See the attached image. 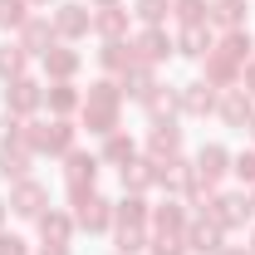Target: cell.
Instances as JSON below:
<instances>
[{"label":"cell","mask_w":255,"mask_h":255,"mask_svg":"<svg viewBox=\"0 0 255 255\" xmlns=\"http://www.w3.org/2000/svg\"><path fill=\"white\" fill-rule=\"evenodd\" d=\"M84 128L94 132V137H108V132H118V113H123V89H118V79H94L89 84V94H84Z\"/></svg>","instance_id":"1"},{"label":"cell","mask_w":255,"mask_h":255,"mask_svg":"<svg viewBox=\"0 0 255 255\" xmlns=\"http://www.w3.org/2000/svg\"><path fill=\"white\" fill-rule=\"evenodd\" d=\"M196 216H206V221H216L221 231H236V226H246L255 216L251 211V191H206L201 201H196Z\"/></svg>","instance_id":"2"},{"label":"cell","mask_w":255,"mask_h":255,"mask_svg":"<svg viewBox=\"0 0 255 255\" xmlns=\"http://www.w3.org/2000/svg\"><path fill=\"white\" fill-rule=\"evenodd\" d=\"M69 216H74V226L79 231H89V236H103V231H113V201L108 196H98L94 191H69Z\"/></svg>","instance_id":"3"},{"label":"cell","mask_w":255,"mask_h":255,"mask_svg":"<svg viewBox=\"0 0 255 255\" xmlns=\"http://www.w3.org/2000/svg\"><path fill=\"white\" fill-rule=\"evenodd\" d=\"M0 98H5V113H15V118H34V113L44 108V84L30 79V74H20V79H10V84L0 89Z\"/></svg>","instance_id":"4"},{"label":"cell","mask_w":255,"mask_h":255,"mask_svg":"<svg viewBox=\"0 0 255 255\" xmlns=\"http://www.w3.org/2000/svg\"><path fill=\"white\" fill-rule=\"evenodd\" d=\"M20 221H39L44 211H49V191H44V182H34V177H25V182H10V201H5Z\"/></svg>","instance_id":"5"},{"label":"cell","mask_w":255,"mask_h":255,"mask_svg":"<svg viewBox=\"0 0 255 255\" xmlns=\"http://www.w3.org/2000/svg\"><path fill=\"white\" fill-rule=\"evenodd\" d=\"M128 44H132L137 64H147V69H157L162 59H172V54H177V44L167 39V30H162V25H142V30L132 34Z\"/></svg>","instance_id":"6"},{"label":"cell","mask_w":255,"mask_h":255,"mask_svg":"<svg viewBox=\"0 0 255 255\" xmlns=\"http://www.w3.org/2000/svg\"><path fill=\"white\" fill-rule=\"evenodd\" d=\"M98 152H84V147H74V152H64V187L69 191H94L98 187Z\"/></svg>","instance_id":"7"},{"label":"cell","mask_w":255,"mask_h":255,"mask_svg":"<svg viewBox=\"0 0 255 255\" xmlns=\"http://www.w3.org/2000/svg\"><path fill=\"white\" fill-rule=\"evenodd\" d=\"M89 30H94V10H89V5H79V0H64L59 10H54V34H59L64 44L84 39Z\"/></svg>","instance_id":"8"},{"label":"cell","mask_w":255,"mask_h":255,"mask_svg":"<svg viewBox=\"0 0 255 255\" xmlns=\"http://www.w3.org/2000/svg\"><path fill=\"white\" fill-rule=\"evenodd\" d=\"M142 157H147V162H172V157H182V128H177V118H172V123H152L147 142H142Z\"/></svg>","instance_id":"9"},{"label":"cell","mask_w":255,"mask_h":255,"mask_svg":"<svg viewBox=\"0 0 255 255\" xmlns=\"http://www.w3.org/2000/svg\"><path fill=\"white\" fill-rule=\"evenodd\" d=\"M216 84H206V79H191L177 89V108L187 113V118H206V113H216Z\"/></svg>","instance_id":"10"},{"label":"cell","mask_w":255,"mask_h":255,"mask_svg":"<svg viewBox=\"0 0 255 255\" xmlns=\"http://www.w3.org/2000/svg\"><path fill=\"white\" fill-rule=\"evenodd\" d=\"M15 39H20V49H25L30 59H34V54L44 59V54H49V44H59V34H54V20H44V15H30V20L15 30Z\"/></svg>","instance_id":"11"},{"label":"cell","mask_w":255,"mask_h":255,"mask_svg":"<svg viewBox=\"0 0 255 255\" xmlns=\"http://www.w3.org/2000/svg\"><path fill=\"white\" fill-rule=\"evenodd\" d=\"M216 113H221L226 128H246V123H251V113H255V98L246 94L241 84H231V89L216 94Z\"/></svg>","instance_id":"12"},{"label":"cell","mask_w":255,"mask_h":255,"mask_svg":"<svg viewBox=\"0 0 255 255\" xmlns=\"http://www.w3.org/2000/svg\"><path fill=\"white\" fill-rule=\"evenodd\" d=\"M221 246H226V231L216 221H206V216L187 221V251L191 255H221Z\"/></svg>","instance_id":"13"},{"label":"cell","mask_w":255,"mask_h":255,"mask_svg":"<svg viewBox=\"0 0 255 255\" xmlns=\"http://www.w3.org/2000/svg\"><path fill=\"white\" fill-rule=\"evenodd\" d=\"M44 74H49V84H74V74H79V64H84V54L79 49H69V44H49V54H44Z\"/></svg>","instance_id":"14"},{"label":"cell","mask_w":255,"mask_h":255,"mask_svg":"<svg viewBox=\"0 0 255 255\" xmlns=\"http://www.w3.org/2000/svg\"><path fill=\"white\" fill-rule=\"evenodd\" d=\"M191 162H196V177H201L206 187H221L226 172H231V152H226L221 142H206V147H201Z\"/></svg>","instance_id":"15"},{"label":"cell","mask_w":255,"mask_h":255,"mask_svg":"<svg viewBox=\"0 0 255 255\" xmlns=\"http://www.w3.org/2000/svg\"><path fill=\"white\" fill-rule=\"evenodd\" d=\"M172 44H177V54H182V59H206V54H211V44H216V34H211V25H182Z\"/></svg>","instance_id":"16"},{"label":"cell","mask_w":255,"mask_h":255,"mask_svg":"<svg viewBox=\"0 0 255 255\" xmlns=\"http://www.w3.org/2000/svg\"><path fill=\"white\" fill-rule=\"evenodd\" d=\"M132 64H137V54H132V44H128V39H103V49H98V69H103L108 79H113V74L123 79Z\"/></svg>","instance_id":"17"},{"label":"cell","mask_w":255,"mask_h":255,"mask_svg":"<svg viewBox=\"0 0 255 255\" xmlns=\"http://www.w3.org/2000/svg\"><path fill=\"white\" fill-rule=\"evenodd\" d=\"M34 226H39L44 246H69V241H74V231H79V226H74V216H69V211H59V206H49Z\"/></svg>","instance_id":"18"},{"label":"cell","mask_w":255,"mask_h":255,"mask_svg":"<svg viewBox=\"0 0 255 255\" xmlns=\"http://www.w3.org/2000/svg\"><path fill=\"white\" fill-rule=\"evenodd\" d=\"M206 25L211 30H246V0H211V10H206Z\"/></svg>","instance_id":"19"},{"label":"cell","mask_w":255,"mask_h":255,"mask_svg":"<svg viewBox=\"0 0 255 255\" xmlns=\"http://www.w3.org/2000/svg\"><path fill=\"white\" fill-rule=\"evenodd\" d=\"M118 89H123V98H132V103H147L152 89H157V74H152L147 64H132L123 79H118Z\"/></svg>","instance_id":"20"},{"label":"cell","mask_w":255,"mask_h":255,"mask_svg":"<svg viewBox=\"0 0 255 255\" xmlns=\"http://www.w3.org/2000/svg\"><path fill=\"white\" fill-rule=\"evenodd\" d=\"M147 221H152V206H147V196L123 191V201H113V226H147Z\"/></svg>","instance_id":"21"},{"label":"cell","mask_w":255,"mask_h":255,"mask_svg":"<svg viewBox=\"0 0 255 255\" xmlns=\"http://www.w3.org/2000/svg\"><path fill=\"white\" fill-rule=\"evenodd\" d=\"M187 201H182V196H167V201H157V206H152V231H187Z\"/></svg>","instance_id":"22"},{"label":"cell","mask_w":255,"mask_h":255,"mask_svg":"<svg viewBox=\"0 0 255 255\" xmlns=\"http://www.w3.org/2000/svg\"><path fill=\"white\" fill-rule=\"evenodd\" d=\"M30 162H34L30 147L5 142V147H0V177H5V182H25V177H30Z\"/></svg>","instance_id":"23"},{"label":"cell","mask_w":255,"mask_h":255,"mask_svg":"<svg viewBox=\"0 0 255 255\" xmlns=\"http://www.w3.org/2000/svg\"><path fill=\"white\" fill-rule=\"evenodd\" d=\"M44 103H49L54 118H74V113L84 108V94H79L74 84H49V89H44Z\"/></svg>","instance_id":"24"},{"label":"cell","mask_w":255,"mask_h":255,"mask_svg":"<svg viewBox=\"0 0 255 255\" xmlns=\"http://www.w3.org/2000/svg\"><path fill=\"white\" fill-rule=\"evenodd\" d=\"M132 157H137V142L128 137L123 128L103 137V152H98V162H108V167H128V162H132Z\"/></svg>","instance_id":"25"},{"label":"cell","mask_w":255,"mask_h":255,"mask_svg":"<svg viewBox=\"0 0 255 255\" xmlns=\"http://www.w3.org/2000/svg\"><path fill=\"white\" fill-rule=\"evenodd\" d=\"M211 49H221L226 59H231V64H241V69H246V64L255 59V39H251L246 30H231V34H221V39H216Z\"/></svg>","instance_id":"26"},{"label":"cell","mask_w":255,"mask_h":255,"mask_svg":"<svg viewBox=\"0 0 255 255\" xmlns=\"http://www.w3.org/2000/svg\"><path fill=\"white\" fill-rule=\"evenodd\" d=\"M94 34H98V39H128V10H123V5L94 10Z\"/></svg>","instance_id":"27"},{"label":"cell","mask_w":255,"mask_h":255,"mask_svg":"<svg viewBox=\"0 0 255 255\" xmlns=\"http://www.w3.org/2000/svg\"><path fill=\"white\" fill-rule=\"evenodd\" d=\"M118 172H123V191H137V196H142V191L157 187V172H152L147 157H132L128 167H118Z\"/></svg>","instance_id":"28"},{"label":"cell","mask_w":255,"mask_h":255,"mask_svg":"<svg viewBox=\"0 0 255 255\" xmlns=\"http://www.w3.org/2000/svg\"><path fill=\"white\" fill-rule=\"evenodd\" d=\"M25 69H30V54L20 49V39H5V44H0V84L20 79Z\"/></svg>","instance_id":"29"},{"label":"cell","mask_w":255,"mask_h":255,"mask_svg":"<svg viewBox=\"0 0 255 255\" xmlns=\"http://www.w3.org/2000/svg\"><path fill=\"white\" fill-rule=\"evenodd\" d=\"M118 236H113V255H142L147 251V226H113Z\"/></svg>","instance_id":"30"},{"label":"cell","mask_w":255,"mask_h":255,"mask_svg":"<svg viewBox=\"0 0 255 255\" xmlns=\"http://www.w3.org/2000/svg\"><path fill=\"white\" fill-rule=\"evenodd\" d=\"M142 108H147V118H152V123H172V118L182 113V108H177V89H162V84L152 89V98H147Z\"/></svg>","instance_id":"31"},{"label":"cell","mask_w":255,"mask_h":255,"mask_svg":"<svg viewBox=\"0 0 255 255\" xmlns=\"http://www.w3.org/2000/svg\"><path fill=\"white\" fill-rule=\"evenodd\" d=\"M152 231V226H147ZM147 251L152 255H191L187 251V231H152L147 236Z\"/></svg>","instance_id":"32"},{"label":"cell","mask_w":255,"mask_h":255,"mask_svg":"<svg viewBox=\"0 0 255 255\" xmlns=\"http://www.w3.org/2000/svg\"><path fill=\"white\" fill-rule=\"evenodd\" d=\"M206 10H211V0H172V15L182 25H206Z\"/></svg>","instance_id":"33"},{"label":"cell","mask_w":255,"mask_h":255,"mask_svg":"<svg viewBox=\"0 0 255 255\" xmlns=\"http://www.w3.org/2000/svg\"><path fill=\"white\" fill-rule=\"evenodd\" d=\"M132 15H137L142 25H162V20L172 15V0H132Z\"/></svg>","instance_id":"34"},{"label":"cell","mask_w":255,"mask_h":255,"mask_svg":"<svg viewBox=\"0 0 255 255\" xmlns=\"http://www.w3.org/2000/svg\"><path fill=\"white\" fill-rule=\"evenodd\" d=\"M30 20V0H0V30H20Z\"/></svg>","instance_id":"35"},{"label":"cell","mask_w":255,"mask_h":255,"mask_svg":"<svg viewBox=\"0 0 255 255\" xmlns=\"http://www.w3.org/2000/svg\"><path fill=\"white\" fill-rule=\"evenodd\" d=\"M231 172H236L246 187H255V152H236V157H231Z\"/></svg>","instance_id":"36"},{"label":"cell","mask_w":255,"mask_h":255,"mask_svg":"<svg viewBox=\"0 0 255 255\" xmlns=\"http://www.w3.org/2000/svg\"><path fill=\"white\" fill-rule=\"evenodd\" d=\"M0 255H30V246H25L20 236H5V231H0Z\"/></svg>","instance_id":"37"},{"label":"cell","mask_w":255,"mask_h":255,"mask_svg":"<svg viewBox=\"0 0 255 255\" xmlns=\"http://www.w3.org/2000/svg\"><path fill=\"white\" fill-rule=\"evenodd\" d=\"M15 123H20V118H15V113H0V147H5V142H10V132H15Z\"/></svg>","instance_id":"38"},{"label":"cell","mask_w":255,"mask_h":255,"mask_svg":"<svg viewBox=\"0 0 255 255\" xmlns=\"http://www.w3.org/2000/svg\"><path fill=\"white\" fill-rule=\"evenodd\" d=\"M241 89H246V94H251V98H255V59H251V64H246V69H241Z\"/></svg>","instance_id":"39"},{"label":"cell","mask_w":255,"mask_h":255,"mask_svg":"<svg viewBox=\"0 0 255 255\" xmlns=\"http://www.w3.org/2000/svg\"><path fill=\"white\" fill-rule=\"evenodd\" d=\"M39 255H69V246H44Z\"/></svg>","instance_id":"40"},{"label":"cell","mask_w":255,"mask_h":255,"mask_svg":"<svg viewBox=\"0 0 255 255\" xmlns=\"http://www.w3.org/2000/svg\"><path fill=\"white\" fill-rule=\"evenodd\" d=\"M221 255H251L246 246H221Z\"/></svg>","instance_id":"41"},{"label":"cell","mask_w":255,"mask_h":255,"mask_svg":"<svg viewBox=\"0 0 255 255\" xmlns=\"http://www.w3.org/2000/svg\"><path fill=\"white\" fill-rule=\"evenodd\" d=\"M94 10H108V5H123V0H89Z\"/></svg>","instance_id":"42"},{"label":"cell","mask_w":255,"mask_h":255,"mask_svg":"<svg viewBox=\"0 0 255 255\" xmlns=\"http://www.w3.org/2000/svg\"><path fill=\"white\" fill-rule=\"evenodd\" d=\"M246 132H251V137H255V113H251V123H246Z\"/></svg>","instance_id":"43"},{"label":"cell","mask_w":255,"mask_h":255,"mask_svg":"<svg viewBox=\"0 0 255 255\" xmlns=\"http://www.w3.org/2000/svg\"><path fill=\"white\" fill-rule=\"evenodd\" d=\"M246 251H251V255H255V226H251V246H246Z\"/></svg>","instance_id":"44"},{"label":"cell","mask_w":255,"mask_h":255,"mask_svg":"<svg viewBox=\"0 0 255 255\" xmlns=\"http://www.w3.org/2000/svg\"><path fill=\"white\" fill-rule=\"evenodd\" d=\"M30 5H54V0H30Z\"/></svg>","instance_id":"45"},{"label":"cell","mask_w":255,"mask_h":255,"mask_svg":"<svg viewBox=\"0 0 255 255\" xmlns=\"http://www.w3.org/2000/svg\"><path fill=\"white\" fill-rule=\"evenodd\" d=\"M0 226H5V201H0Z\"/></svg>","instance_id":"46"},{"label":"cell","mask_w":255,"mask_h":255,"mask_svg":"<svg viewBox=\"0 0 255 255\" xmlns=\"http://www.w3.org/2000/svg\"><path fill=\"white\" fill-rule=\"evenodd\" d=\"M251 211H255V187H251Z\"/></svg>","instance_id":"47"}]
</instances>
